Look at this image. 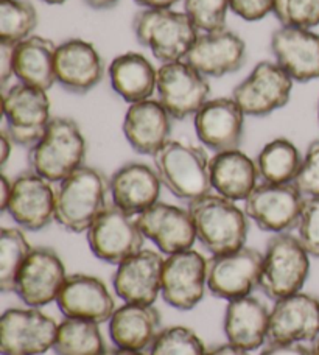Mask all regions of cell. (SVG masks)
<instances>
[{"instance_id":"43","label":"cell","mask_w":319,"mask_h":355,"mask_svg":"<svg viewBox=\"0 0 319 355\" xmlns=\"http://www.w3.org/2000/svg\"><path fill=\"white\" fill-rule=\"evenodd\" d=\"M259 355H313V349H309L302 343H273L270 341Z\"/></svg>"},{"instance_id":"38","label":"cell","mask_w":319,"mask_h":355,"mask_svg":"<svg viewBox=\"0 0 319 355\" xmlns=\"http://www.w3.org/2000/svg\"><path fill=\"white\" fill-rule=\"evenodd\" d=\"M273 12L282 27L313 30L319 25V0H276Z\"/></svg>"},{"instance_id":"18","label":"cell","mask_w":319,"mask_h":355,"mask_svg":"<svg viewBox=\"0 0 319 355\" xmlns=\"http://www.w3.org/2000/svg\"><path fill=\"white\" fill-rule=\"evenodd\" d=\"M200 142L215 153L239 150L243 139L245 112L232 97L209 100L193 116Z\"/></svg>"},{"instance_id":"2","label":"cell","mask_w":319,"mask_h":355,"mask_svg":"<svg viewBox=\"0 0 319 355\" xmlns=\"http://www.w3.org/2000/svg\"><path fill=\"white\" fill-rule=\"evenodd\" d=\"M196 240L212 256L243 248L248 237V215L225 196L209 193L189 202Z\"/></svg>"},{"instance_id":"25","label":"cell","mask_w":319,"mask_h":355,"mask_svg":"<svg viewBox=\"0 0 319 355\" xmlns=\"http://www.w3.org/2000/svg\"><path fill=\"white\" fill-rule=\"evenodd\" d=\"M123 135L139 155L155 156L170 141L171 117L159 100H144L128 107Z\"/></svg>"},{"instance_id":"28","label":"cell","mask_w":319,"mask_h":355,"mask_svg":"<svg viewBox=\"0 0 319 355\" xmlns=\"http://www.w3.org/2000/svg\"><path fill=\"white\" fill-rule=\"evenodd\" d=\"M110 322L112 343L122 349L145 351L161 334V315L155 304L125 302L116 309Z\"/></svg>"},{"instance_id":"41","label":"cell","mask_w":319,"mask_h":355,"mask_svg":"<svg viewBox=\"0 0 319 355\" xmlns=\"http://www.w3.org/2000/svg\"><path fill=\"white\" fill-rule=\"evenodd\" d=\"M276 0H231V10L248 22H255L274 11Z\"/></svg>"},{"instance_id":"27","label":"cell","mask_w":319,"mask_h":355,"mask_svg":"<svg viewBox=\"0 0 319 355\" xmlns=\"http://www.w3.org/2000/svg\"><path fill=\"white\" fill-rule=\"evenodd\" d=\"M270 312L251 295L227 302L225 312V335L227 343L252 352L265 345L270 329Z\"/></svg>"},{"instance_id":"26","label":"cell","mask_w":319,"mask_h":355,"mask_svg":"<svg viewBox=\"0 0 319 355\" xmlns=\"http://www.w3.org/2000/svg\"><path fill=\"white\" fill-rule=\"evenodd\" d=\"M161 178L156 168L142 162H128L110 180L112 205L137 217L155 206L161 195Z\"/></svg>"},{"instance_id":"49","label":"cell","mask_w":319,"mask_h":355,"mask_svg":"<svg viewBox=\"0 0 319 355\" xmlns=\"http://www.w3.org/2000/svg\"><path fill=\"white\" fill-rule=\"evenodd\" d=\"M103 355H146L144 351H131V349H122V347H114V349H106Z\"/></svg>"},{"instance_id":"22","label":"cell","mask_w":319,"mask_h":355,"mask_svg":"<svg viewBox=\"0 0 319 355\" xmlns=\"http://www.w3.org/2000/svg\"><path fill=\"white\" fill-rule=\"evenodd\" d=\"M56 304L66 318L106 322L116 312L111 291L101 279L91 275H70L56 297Z\"/></svg>"},{"instance_id":"19","label":"cell","mask_w":319,"mask_h":355,"mask_svg":"<svg viewBox=\"0 0 319 355\" xmlns=\"http://www.w3.org/2000/svg\"><path fill=\"white\" fill-rule=\"evenodd\" d=\"M319 337V301L315 296L299 293L277 300L270 312L268 341L304 343Z\"/></svg>"},{"instance_id":"5","label":"cell","mask_w":319,"mask_h":355,"mask_svg":"<svg viewBox=\"0 0 319 355\" xmlns=\"http://www.w3.org/2000/svg\"><path fill=\"white\" fill-rule=\"evenodd\" d=\"M153 161L162 186L176 198L190 202L212 193L210 157L202 148L169 141L153 156Z\"/></svg>"},{"instance_id":"16","label":"cell","mask_w":319,"mask_h":355,"mask_svg":"<svg viewBox=\"0 0 319 355\" xmlns=\"http://www.w3.org/2000/svg\"><path fill=\"white\" fill-rule=\"evenodd\" d=\"M53 182L35 173L24 172L12 180L11 196L6 206L10 217L27 231H41L55 220L56 190Z\"/></svg>"},{"instance_id":"9","label":"cell","mask_w":319,"mask_h":355,"mask_svg":"<svg viewBox=\"0 0 319 355\" xmlns=\"http://www.w3.org/2000/svg\"><path fill=\"white\" fill-rule=\"evenodd\" d=\"M86 234L94 256L106 263L119 265L144 250L145 236L137 217L114 205L105 209Z\"/></svg>"},{"instance_id":"17","label":"cell","mask_w":319,"mask_h":355,"mask_svg":"<svg viewBox=\"0 0 319 355\" xmlns=\"http://www.w3.org/2000/svg\"><path fill=\"white\" fill-rule=\"evenodd\" d=\"M137 223L145 239L155 243L165 256L191 250L196 242L195 225L189 209L157 201L137 215Z\"/></svg>"},{"instance_id":"50","label":"cell","mask_w":319,"mask_h":355,"mask_svg":"<svg viewBox=\"0 0 319 355\" xmlns=\"http://www.w3.org/2000/svg\"><path fill=\"white\" fill-rule=\"evenodd\" d=\"M42 2L50 3V5H61V3L66 2V0H42Z\"/></svg>"},{"instance_id":"21","label":"cell","mask_w":319,"mask_h":355,"mask_svg":"<svg viewBox=\"0 0 319 355\" xmlns=\"http://www.w3.org/2000/svg\"><path fill=\"white\" fill-rule=\"evenodd\" d=\"M164 261L161 251L140 250L117 265L114 291L123 302L155 304L161 295Z\"/></svg>"},{"instance_id":"35","label":"cell","mask_w":319,"mask_h":355,"mask_svg":"<svg viewBox=\"0 0 319 355\" xmlns=\"http://www.w3.org/2000/svg\"><path fill=\"white\" fill-rule=\"evenodd\" d=\"M37 25V12L27 0L0 2V41L19 44L31 36Z\"/></svg>"},{"instance_id":"7","label":"cell","mask_w":319,"mask_h":355,"mask_svg":"<svg viewBox=\"0 0 319 355\" xmlns=\"http://www.w3.org/2000/svg\"><path fill=\"white\" fill-rule=\"evenodd\" d=\"M58 322L36 307L8 309L0 318L2 355H42L53 349Z\"/></svg>"},{"instance_id":"13","label":"cell","mask_w":319,"mask_h":355,"mask_svg":"<svg viewBox=\"0 0 319 355\" xmlns=\"http://www.w3.org/2000/svg\"><path fill=\"white\" fill-rule=\"evenodd\" d=\"M207 78L186 61L167 62L157 69V95L171 119L184 120L209 101Z\"/></svg>"},{"instance_id":"12","label":"cell","mask_w":319,"mask_h":355,"mask_svg":"<svg viewBox=\"0 0 319 355\" xmlns=\"http://www.w3.org/2000/svg\"><path fill=\"white\" fill-rule=\"evenodd\" d=\"M293 80L277 62L261 61L250 77L234 89L232 98L245 116L265 117L290 101Z\"/></svg>"},{"instance_id":"44","label":"cell","mask_w":319,"mask_h":355,"mask_svg":"<svg viewBox=\"0 0 319 355\" xmlns=\"http://www.w3.org/2000/svg\"><path fill=\"white\" fill-rule=\"evenodd\" d=\"M12 139L8 135V131L3 130L2 131V139H0V166L5 167V164L8 162L11 150H12Z\"/></svg>"},{"instance_id":"42","label":"cell","mask_w":319,"mask_h":355,"mask_svg":"<svg viewBox=\"0 0 319 355\" xmlns=\"http://www.w3.org/2000/svg\"><path fill=\"white\" fill-rule=\"evenodd\" d=\"M15 47L16 44L0 41V85L3 91H6V85L15 75Z\"/></svg>"},{"instance_id":"33","label":"cell","mask_w":319,"mask_h":355,"mask_svg":"<svg viewBox=\"0 0 319 355\" xmlns=\"http://www.w3.org/2000/svg\"><path fill=\"white\" fill-rule=\"evenodd\" d=\"M53 351L56 355H103L106 346L100 324L78 318L62 320Z\"/></svg>"},{"instance_id":"31","label":"cell","mask_w":319,"mask_h":355,"mask_svg":"<svg viewBox=\"0 0 319 355\" xmlns=\"http://www.w3.org/2000/svg\"><path fill=\"white\" fill-rule=\"evenodd\" d=\"M110 80L119 97L130 105L150 100L157 91V71L144 55L136 52L120 55L111 62Z\"/></svg>"},{"instance_id":"20","label":"cell","mask_w":319,"mask_h":355,"mask_svg":"<svg viewBox=\"0 0 319 355\" xmlns=\"http://www.w3.org/2000/svg\"><path fill=\"white\" fill-rule=\"evenodd\" d=\"M182 61L206 78H220L245 66L246 44L237 33L226 28L214 33H201Z\"/></svg>"},{"instance_id":"37","label":"cell","mask_w":319,"mask_h":355,"mask_svg":"<svg viewBox=\"0 0 319 355\" xmlns=\"http://www.w3.org/2000/svg\"><path fill=\"white\" fill-rule=\"evenodd\" d=\"M229 8L231 0H184L186 15L202 33L225 30Z\"/></svg>"},{"instance_id":"39","label":"cell","mask_w":319,"mask_h":355,"mask_svg":"<svg viewBox=\"0 0 319 355\" xmlns=\"http://www.w3.org/2000/svg\"><path fill=\"white\" fill-rule=\"evenodd\" d=\"M298 231V237L309 254L319 257V196L305 198Z\"/></svg>"},{"instance_id":"40","label":"cell","mask_w":319,"mask_h":355,"mask_svg":"<svg viewBox=\"0 0 319 355\" xmlns=\"http://www.w3.org/2000/svg\"><path fill=\"white\" fill-rule=\"evenodd\" d=\"M293 184L305 198L319 196V139L309 145L302 157L301 168Z\"/></svg>"},{"instance_id":"1","label":"cell","mask_w":319,"mask_h":355,"mask_svg":"<svg viewBox=\"0 0 319 355\" xmlns=\"http://www.w3.org/2000/svg\"><path fill=\"white\" fill-rule=\"evenodd\" d=\"M110 180L94 167L83 166L56 189L55 221L69 232H87L105 209Z\"/></svg>"},{"instance_id":"10","label":"cell","mask_w":319,"mask_h":355,"mask_svg":"<svg viewBox=\"0 0 319 355\" xmlns=\"http://www.w3.org/2000/svg\"><path fill=\"white\" fill-rule=\"evenodd\" d=\"M305 196L293 182L257 184L245 200V212L261 231L280 234L298 227Z\"/></svg>"},{"instance_id":"46","label":"cell","mask_w":319,"mask_h":355,"mask_svg":"<svg viewBox=\"0 0 319 355\" xmlns=\"http://www.w3.org/2000/svg\"><path fill=\"white\" fill-rule=\"evenodd\" d=\"M206 355H250V352L240 349V347L234 346L231 343H226V345L216 346V347H214V349L207 351Z\"/></svg>"},{"instance_id":"24","label":"cell","mask_w":319,"mask_h":355,"mask_svg":"<svg viewBox=\"0 0 319 355\" xmlns=\"http://www.w3.org/2000/svg\"><path fill=\"white\" fill-rule=\"evenodd\" d=\"M56 83L72 94H87L105 77V62L94 44L69 40L56 49Z\"/></svg>"},{"instance_id":"14","label":"cell","mask_w":319,"mask_h":355,"mask_svg":"<svg viewBox=\"0 0 319 355\" xmlns=\"http://www.w3.org/2000/svg\"><path fill=\"white\" fill-rule=\"evenodd\" d=\"M207 287V261L195 250L165 257L161 296L170 307L181 312L195 309Z\"/></svg>"},{"instance_id":"32","label":"cell","mask_w":319,"mask_h":355,"mask_svg":"<svg viewBox=\"0 0 319 355\" xmlns=\"http://www.w3.org/2000/svg\"><path fill=\"white\" fill-rule=\"evenodd\" d=\"M302 156L295 144L285 137L268 142L255 159L259 178L270 184H288L296 180Z\"/></svg>"},{"instance_id":"4","label":"cell","mask_w":319,"mask_h":355,"mask_svg":"<svg viewBox=\"0 0 319 355\" xmlns=\"http://www.w3.org/2000/svg\"><path fill=\"white\" fill-rule=\"evenodd\" d=\"M132 31L140 46L150 49L162 64L182 61L200 35L186 12L171 8L139 11L132 19Z\"/></svg>"},{"instance_id":"11","label":"cell","mask_w":319,"mask_h":355,"mask_svg":"<svg viewBox=\"0 0 319 355\" xmlns=\"http://www.w3.org/2000/svg\"><path fill=\"white\" fill-rule=\"evenodd\" d=\"M261 268L264 254L250 246L214 256L207 262V288L214 296L227 302L239 300L259 287Z\"/></svg>"},{"instance_id":"29","label":"cell","mask_w":319,"mask_h":355,"mask_svg":"<svg viewBox=\"0 0 319 355\" xmlns=\"http://www.w3.org/2000/svg\"><path fill=\"white\" fill-rule=\"evenodd\" d=\"M257 166L240 148L210 157V181L216 195L231 201H245L257 187Z\"/></svg>"},{"instance_id":"47","label":"cell","mask_w":319,"mask_h":355,"mask_svg":"<svg viewBox=\"0 0 319 355\" xmlns=\"http://www.w3.org/2000/svg\"><path fill=\"white\" fill-rule=\"evenodd\" d=\"M134 2L145 6V8H171L180 0H134Z\"/></svg>"},{"instance_id":"8","label":"cell","mask_w":319,"mask_h":355,"mask_svg":"<svg viewBox=\"0 0 319 355\" xmlns=\"http://www.w3.org/2000/svg\"><path fill=\"white\" fill-rule=\"evenodd\" d=\"M3 117L5 130L12 142L31 148L52 122L47 92L24 83L6 89L3 91Z\"/></svg>"},{"instance_id":"23","label":"cell","mask_w":319,"mask_h":355,"mask_svg":"<svg viewBox=\"0 0 319 355\" xmlns=\"http://www.w3.org/2000/svg\"><path fill=\"white\" fill-rule=\"evenodd\" d=\"M271 52L293 81L319 78V33L313 30L280 27L271 36Z\"/></svg>"},{"instance_id":"6","label":"cell","mask_w":319,"mask_h":355,"mask_svg":"<svg viewBox=\"0 0 319 355\" xmlns=\"http://www.w3.org/2000/svg\"><path fill=\"white\" fill-rule=\"evenodd\" d=\"M310 254L301 240L290 232H280L268 240L259 287L277 301L299 293L310 272Z\"/></svg>"},{"instance_id":"15","label":"cell","mask_w":319,"mask_h":355,"mask_svg":"<svg viewBox=\"0 0 319 355\" xmlns=\"http://www.w3.org/2000/svg\"><path fill=\"white\" fill-rule=\"evenodd\" d=\"M67 279L66 265L58 252L47 246L33 248L16 279L15 293L28 307L41 309L56 302Z\"/></svg>"},{"instance_id":"45","label":"cell","mask_w":319,"mask_h":355,"mask_svg":"<svg viewBox=\"0 0 319 355\" xmlns=\"http://www.w3.org/2000/svg\"><path fill=\"white\" fill-rule=\"evenodd\" d=\"M11 190H12V181H10L6 175H2L0 178V209L5 212L6 206H8L10 196H11Z\"/></svg>"},{"instance_id":"36","label":"cell","mask_w":319,"mask_h":355,"mask_svg":"<svg viewBox=\"0 0 319 355\" xmlns=\"http://www.w3.org/2000/svg\"><path fill=\"white\" fill-rule=\"evenodd\" d=\"M202 340L186 326L165 327L150 347V355H206Z\"/></svg>"},{"instance_id":"34","label":"cell","mask_w":319,"mask_h":355,"mask_svg":"<svg viewBox=\"0 0 319 355\" xmlns=\"http://www.w3.org/2000/svg\"><path fill=\"white\" fill-rule=\"evenodd\" d=\"M25 234L17 227H3L0 232V290L15 293L16 279L31 252Z\"/></svg>"},{"instance_id":"51","label":"cell","mask_w":319,"mask_h":355,"mask_svg":"<svg viewBox=\"0 0 319 355\" xmlns=\"http://www.w3.org/2000/svg\"><path fill=\"white\" fill-rule=\"evenodd\" d=\"M313 355H319V337L315 340V346H313Z\"/></svg>"},{"instance_id":"30","label":"cell","mask_w":319,"mask_h":355,"mask_svg":"<svg viewBox=\"0 0 319 355\" xmlns=\"http://www.w3.org/2000/svg\"><path fill=\"white\" fill-rule=\"evenodd\" d=\"M56 49L47 37L31 35L15 47V77L19 83L49 91L56 83Z\"/></svg>"},{"instance_id":"3","label":"cell","mask_w":319,"mask_h":355,"mask_svg":"<svg viewBox=\"0 0 319 355\" xmlns=\"http://www.w3.org/2000/svg\"><path fill=\"white\" fill-rule=\"evenodd\" d=\"M86 141L78 123L67 117H55L47 131L30 148L28 164L35 173L50 182H61L83 167Z\"/></svg>"},{"instance_id":"52","label":"cell","mask_w":319,"mask_h":355,"mask_svg":"<svg viewBox=\"0 0 319 355\" xmlns=\"http://www.w3.org/2000/svg\"><path fill=\"white\" fill-rule=\"evenodd\" d=\"M318 122H319V101H318Z\"/></svg>"},{"instance_id":"48","label":"cell","mask_w":319,"mask_h":355,"mask_svg":"<svg viewBox=\"0 0 319 355\" xmlns=\"http://www.w3.org/2000/svg\"><path fill=\"white\" fill-rule=\"evenodd\" d=\"M120 0H86V3L94 10H110L116 6Z\"/></svg>"}]
</instances>
